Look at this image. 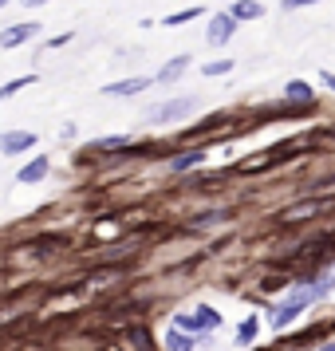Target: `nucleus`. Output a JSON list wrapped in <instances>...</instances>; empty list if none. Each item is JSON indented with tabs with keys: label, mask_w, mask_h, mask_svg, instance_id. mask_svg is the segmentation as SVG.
I'll return each mask as SVG.
<instances>
[{
	"label": "nucleus",
	"mask_w": 335,
	"mask_h": 351,
	"mask_svg": "<svg viewBox=\"0 0 335 351\" xmlns=\"http://www.w3.org/2000/svg\"><path fill=\"white\" fill-rule=\"evenodd\" d=\"M197 111V99L182 95V99H166V103H158V107H150V123H177V119H186V114Z\"/></svg>",
	"instance_id": "nucleus-1"
},
{
	"label": "nucleus",
	"mask_w": 335,
	"mask_h": 351,
	"mask_svg": "<svg viewBox=\"0 0 335 351\" xmlns=\"http://www.w3.org/2000/svg\"><path fill=\"white\" fill-rule=\"evenodd\" d=\"M233 32H237V20H233V12H217V16H209V24H206V40L213 44V48L229 44V40H233Z\"/></svg>",
	"instance_id": "nucleus-2"
},
{
	"label": "nucleus",
	"mask_w": 335,
	"mask_h": 351,
	"mask_svg": "<svg viewBox=\"0 0 335 351\" xmlns=\"http://www.w3.org/2000/svg\"><path fill=\"white\" fill-rule=\"evenodd\" d=\"M40 36V24L36 20H24V24H12V28H4L0 32V48H20V44H28Z\"/></svg>",
	"instance_id": "nucleus-3"
},
{
	"label": "nucleus",
	"mask_w": 335,
	"mask_h": 351,
	"mask_svg": "<svg viewBox=\"0 0 335 351\" xmlns=\"http://www.w3.org/2000/svg\"><path fill=\"white\" fill-rule=\"evenodd\" d=\"M36 134L32 130H4L0 134V154H20V150H32Z\"/></svg>",
	"instance_id": "nucleus-4"
},
{
	"label": "nucleus",
	"mask_w": 335,
	"mask_h": 351,
	"mask_svg": "<svg viewBox=\"0 0 335 351\" xmlns=\"http://www.w3.org/2000/svg\"><path fill=\"white\" fill-rule=\"evenodd\" d=\"M150 83H154V80H146V75H134V80H119V83H107V87H103V95L130 99V95H142Z\"/></svg>",
	"instance_id": "nucleus-5"
},
{
	"label": "nucleus",
	"mask_w": 335,
	"mask_h": 351,
	"mask_svg": "<svg viewBox=\"0 0 335 351\" xmlns=\"http://www.w3.org/2000/svg\"><path fill=\"white\" fill-rule=\"evenodd\" d=\"M229 12H233L237 24H245V20H260V16H264V4H260V0H233V8H229Z\"/></svg>",
	"instance_id": "nucleus-6"
},
{
	"label": "nucleus",
	"mask_w": 335,
	"mask_h": 351,
	"mask_svg": "<svg viewBox=\"0 0 335 351\" xmlns=\"http://www.w3.org/2000/svg\"><path fill=\"white\" fill-rule=\"evenodd\" d=\"M48 166H51V162L44 158V154H40V158H32L28 166H24V170H20V174H16V182H24V186H32V182H40V178H48Z\"/></svg>",
	"instance_id": "nucleus-7"
},
{
	"label": "nucleus",
	"mask_w": 335,
	"mask_h": 351,
	"mask_svg": "<svg viewBox=\"0 0 335 351\" xmlns=\"http://www.w3.org/2000/svg\"><path fill=\"white\" fill-rule=\"evenodd\" d=\"M284 99H288V103H312L316 91H312L303 80H292V83H284Z\"/></svg>",
	"instance_id": "nucleus-8"
},
{
	"label": "nucleus",
	"mask_w": 335,
	"mask_h": 351,
	"mask_svg": "<svg viewBox=\"0 0 335 351\" xmlns=\"http://www.w3.org/2000/svg\"><path fill=\"white\" fill-rule=\"evenodd\" d=\"M197 162H206V150H182V154L170 158V170L182 174V170H190V166H197Z\"/></svg>",
	"instance_id": "nucleus-9"
},
{
	"label": "nucleus",
	"mask_w": 335,
	"mask_h": 351,
	"mask_svg": "<svg viewBox=\"0 0 335 351\" xmlns=\"http://www.w3.org/2000/svg\"><path fill=\"white\" fill-rule=\"evenodd\" d=\"M190 67V56H177V60H170V64L158 71V83H174V80H182V71Z\"/></svg>",
	"instance_id": "nucleus-10"
},
{
	"label": "nucleus",
	"mask_w": 335,
	"mask_h": 351,
	"mask_svg": "<svg viewBox=\"0 0 335 351\" xmlns=\"http://www.w3.org/2000/svg\"><path fill=\"white\" fill-rule=\"evenodd\" d=\"M300 312H303V304L296 300V296H292V300H284V304H280V312L272 316V324H276V328H284V324H292V319L300 316Z\"/></svg>",
	"instance_id": "nucleus-11"
},
{
	"label": "nucleus",
	"mask_w": 335,
	"mask_h": 351,
	"mask_svg": "<svg viewBox=\"0 0 335 351\" xmlns=\"http://www.w3.org/2000/svg\"><path fill=\"white\" fill-rule=\"evenodd\" d=\"M36 83V75H20V80H8L4 87H0V99H12L16 91H24V87H32Z\"/></svg>",
	"instance_id": "nucleus-12"
},
{
	"label": "nucleus",
	"mask_w": 335,
	"mask_h": 351,
	"mask_svg": "<svg viewBox=\"0 0 335 351\" xmlns=\"http://www.w3.org/2000/svg\"><path fill=\"white\" fill-rule=\"evenodd\" d=\"M193 348V339L186 332H170L166 335V351H190Z\"/></svg>",
	"instance_id": "nucleus-13"
},
{
	"label": "nucleus",
	"mask_w": 335,
	"mask_h": 351,
	"mask_svg": "<svg viewBox=\"0 0 335 351\" xmlns=\"http://www.w3.org/2000/svg\"><path fill=\"white\" fill-rule=\"evenodd\" d=\"M193 324H197V328H206V332H213V328H217V324H221V316H217V312H213V308H201V312H197V316H193Z\"/></svg>",
	"instance_id": "nucleus-14"
},
{
	"label": "nucleus",
	"mask_w": 335,
	"mask_h": 351,
	"mask_svg": "<svg viewBox=\"0 0 335 351\" xmlns=\"http://www.w3.org/2000/svg\"><path fill=\"white\" fill-rule=\"evenodd\" d=\"M193 16H201V8H182V12H170L162 24H166V28H177V24H186V20H193Z\"/></svg>",
	"instance_id": "nucleus-15"
},
{
	"label": "nucleus",
	"mask_w": 335,
	"mask_h": 351,
	"mask_svg": "<svg viewBox=\"0 0 335 351\" xmlns=\"http://www.w3.org/2000/svg\"><path fill=\"white\" fill-rule=\"evenodd\" d=\"M233 71V60H213V64H206V75H229Z\"/></svg>",
	"instance_id": "nucleus-16"
},
{
	"label": "nucleus",
	"mask_w": 335,
	"mask_h": 351,
	"mask_svg": "<svg viewBox=\"0 0 335 351\" xmlns=\"http://www.w3.org/2000/svg\"><path fill=\"white\" fill-rule=\"evenodd\" d=\"M253 335H256V319H245L240 324V343H253Z\"/></svg>",
	"instance_id": "nucleus-17"
},
{
	"label": "nucleus",
	"mask_w": 335,
	"mask_h": 351,
	"mask_svg": "<svg viewBox=\"0 0 335 351\" xmlns=\"http://www.w3.org/2000/svg\"><path fill=\"white\" fill-rule=\"evenodd\" d=\"M127 143V138H123V134H114V138H103V143H95L99 150H111V146H123Z\"/></svg>",
	"instance_id": "nucleus-18"
},
{
	"label": "nucleus",
	"mask_w": 335,
	"mask_h": 351,
	"mask_svg": "<svg viewBox=\"0 0 335 351\" xmlns=\"http://www.w3.org/2000/svg\"><path fill=\"white\" fill-rule=\"evenodd\" d=\"M308 4H319V0H284V8H308Z\"/></svg>",
	"instance_id": "nucleus-19"
},
{
	"label": "nucleus",
	"mask_w": 335,
	"mask_h": 351,
	"mask_svg": "<svg viewBox=\"0 0 335 351\" xmlns=\"http://www.w3.org/2000/svg\"><path fill=\"white\" fill-rule=\"evenodd\" d=\"M323 83H327V87L335 91V71H323Z\"/></svg>",
	"instance_id": "nucleus-20"
},
{
	"label": "nucleus",
	"mask_w": 335,
	"mask_h": 351,
	"mask_svg": "<svg viewBox=\"0 0 335 351\" xmlns=\"http://www.w3.org/2000/svg\"><path fill=\"white\" fill-rule=\"evenodd\" d=\"M20 4H28V8H40V4H48V0H20Z\"/></svg>",
	"instance_id": "nucleus-21"
},
{
	"label": "nucleus",
	"mask_w": 335,
	"mask_h": 351,
	"mask_svg": "<svg viewBox=\"0 0 335 351\" xmlns=\"http://www.w3.org/2000/svg\"><path fill=\"white\" fill-rule=\"evenodd\" d=\"M319 351H335V343H323V348H319Z\"/></svg>",
	"instance_id": "nucleus-22"
}]
</instances>
